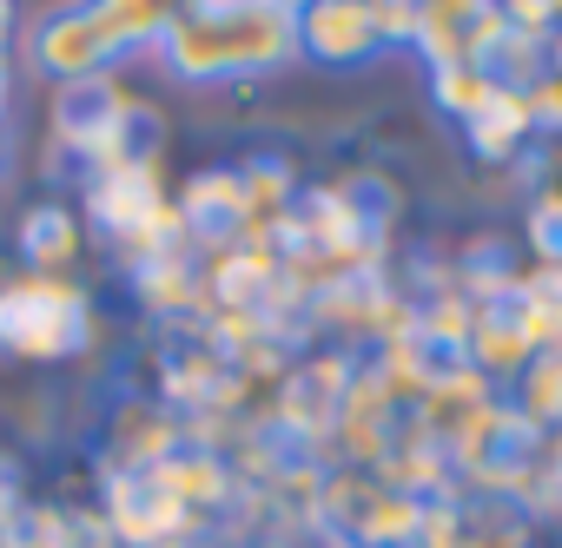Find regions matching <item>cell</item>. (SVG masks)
Listing matches in <instances>:
<instances>
[{
	"label": "cell",
	"instance_id": "1",
	"mask_svg": "<svg viewBox=\"0 0 562 548\" xmlns=\"http://www.w3.org/2000/svg\"><path fill=\"white\" fill-rule=\"evenodd\" d=\"M179 87H232L299 60V27L271 0H199V8L153 47Z\"/></svg>",
	"mask_w": 562,
	"mask_h": 548
},
{
	"label": "cell",
	"instance_id": "2",
	"mask_svg": "<svg viewBox=\"0 0 562 548\" xmlns=\"http://www.w3.org/2000/svg\"><path fill=\"white\" fill-rule=\"evenodd\" d=\"M80 218L120 251L126 271L146 264V258H166V251H192L186 218L166 198L159 152H139L126 165H106V172H80Z\"/></svg>",
	"mask_w": 562,
	"mask_h": 548
},
{
	"label": "cell",
	"instance_id": "3",
	"mask_svg": "<svg viewBox=\"0 0 562 548\" xmlns=\"http://www.w3.org/2000/svg\"><path fill=\"white\" fill-rule=\"evenodd\" d=\"M93 344V298L74 271H21L0 285V357L74 364Z\"/></svg>",
	"mask_w": 562,
	"mask_h": 548
},
{
	"label": "cell",
	"instance_id": "4",
	"mask_svg": "<svg viewBox=\"0 0 562 548\" xmlns=\"http://www.w3.org/2000/svg\"><path fill=\"white\" fill-rule=\"evenodd\" d=\"M139 152H153V113L113 73L87 80V87H74L60 100V113H54V159H74L80 172H106V165L139 159Z\"/></svg>",
	"mask_w": 562,
	"mask_h": 548
},
{
	"label": "cell",
	"instance_id": "5",
	"mask_svg": "<svg viewBox=\"0 0 562 548\" xmlns=\"http://www.w3.org/2000/svg\"><path fill=\"white\" fill-rule=\"evenodd\" d=\"M27 67H34L41 80H54L60 93H74V87H87V80H106L120 60L106 54L93 14L80 8V0H67V8H54V14H41V21L27 27Z\"/></svg>",
	"mask_w": 562,
	"mask_h": 548
},
{
	"label": "cell",
	"instance_id": "6",
	"mask_svg": "<svg viewBox=\"0 0 562 548\" xmlns=\"http://www.w3.org/2000/svg\"><path fill=\"white\" fill-rule=\"evenodd\" d=\"M351 377H358V364H351L345 351H318V357L292 364L285 377H278V397H271L278 423H285L292 436L331 430V423H338V410H345V390H351Z\"/></svg>",
	"mask_w": 562,
	"mask_h": 548
},
{
	"label": "cell",
	"instance_id": "7",
	"mask_svg": "<svg viewBox=\"0 0 562 548\" xmlns=\"http://www.w3.org/2000/svg\"><path fill=\"white\" fill-rule=\"evenodd\" d=\"M292 27H299V60H312V67H338L345 73V67H364V60L384 54L378 21H371L364 0H312Z\"/></svg>",
	"mask_w": 562,
	"mask_h": 548
},
{
	"label": "cell",
	"instance_id": "8",
	"mask_svg": "<svg viewBox=\"0 0 562 548\" xmlns=\"http://www.w3.org/2000/svg\"><path fill=\"white\" fill-rule=\"evenodd\" d=\"M172 449H186V430H179V416L166 403H120V416L106 423V443H100V482L146 476Z\"/></svg>",
	"mask_w": 562,
	"mask_h": 548
},
{
	"label": "cell",
	"instance_id": "9",
	"mask_svg": "<svg viewBox=\"0 0 562 548\" xmlns=\"http://www.w3.org/2000/svg\"><path fill=\"white\" fill-rule=\"evenodd\" d=\"M172 205H179V218H186L192 251H218V244H238V238H245V185H238V165H205V172H192Z\"/></svg>",
	"mask_w": 562,
	"mask_h": 548
},
{
	"label": "cell",
	"instance_id": "10",
	"mask_svg": "<svg viewBox=\"0 0 562 548\" xmlns=\"http://www.w3.org/2000/svg\"><path fill=\"white\" fill-rule=\"evenodd\" d=\"M126 285H133V298H139V311H146V318H212L199 251L146 258V264H133V271H126Z\"/></svg>",
	"mask_w": 562,
	"mask_h": 548
},
{
	"label": "cell",
	"instance_id": "11",
	"mask_svg": "<svg viewBox=\"0 0 562 548\" xmlns=\"http://www.w3.org/2000/svg\"><path fill=\"white\" fill-rule=\"evenodd\" d=\"M80 8L93 14L106 54L126 60V54H153V47L199 8V0H80Z\"/></svg>",
	"mask_w": 562,
	"mask_h": 548
},
{
	"label": "cell",
	"instance_id": "12",
	"mask_svg": "<svg viewBox=\"0 0 562 548\" xmlns=\"http://www.w3.org/2000/svg\"><path fill=\"white\" fill-rule=\"evenodd\" d=\"M80 244H87V218L74 205H60V198L27 205L21 225H14V251H21L27 271H67L80 258Z\"/></svg>",
	"mask_w": 562,
	"mask_h": 548
},
{
	"label": "cell",
	"instance_id": "13",
	"mask_svg": "<svg viewBox=\"0 0 562 548\" xmlns=\"http://www.w3.org/2000/svg\"><path fill=\"white\" fill-rule=\"evenodd\" d=\"M536 139V113H529V93L516 87H496V100L463 126V146L483 159V165H516Z\"/></svg>",
	"mask_w": 562,
	"mask_h": 548
},
{
	"label": "cell",
	"instance_id": "14",
	"mask_svg": "<svg viewBox=\"0 0 562 548\" xmlns=\"http://www.w3.org/2000/svg\"><path fill=\"white\" fill-rule=\"evenodd\" d=\"M529 338L516 331V318H509V305H476V318H470V344H463V364L470 370H483L496 390H509L522 370H529Z\"/></svg>",
	"mask_w": 562,
	"mask_h": 548
},
{
	"label": "cell",
	"instance_id": "15",
	"mask_svg": "<svg viewBox=\"0 0 562 548\" xmlns=\"http://www.w3.org/2000/svg\"><path fill=\"white\" fill-rule=\"evenodd\" d=\"M238 185H245V238L238 244H258L265 238V225L271 218H285L292 205H299V172H292V159H278V152H251L245 165H238Z\"/></svg>",
	"mask_w": 562,
	"mask_h": 548
},
{
	"label": "cell",
	"instance_id": "16",
	"mask_svg": "<svg viewBox=\"0 0 562 548\" xmlns=\"http://www.w3.org/2000/svg\"><path fill=\"white\" fill-rule=\"evenodd\" d=\"M179 509H192V515H212L225 495H232V469L212 456V449H199V443H186V449H172L159 469H146Z\"/></svg>",
	"mask_w": 562,
	"mask_h": 548
},
{
	"label": "cell",
	"instance_id": "17",
	"mask_svg": "<svg viewBox=\"0 0 562 548\" xmlns=\"http://www.w3.org/2000/svg\"><path fill=\"white\" fill-rule=\"evenodd\" d=\"M490 100H496V73L490 67H437L430 73V106L443 119H457V126H470Z\"/></svg>",
	"mask_w": 562,
	"mask_h": 548
},
{
	"label": "cell",
	"instance_id": "18",
	"mask_svg": "<svg viewBox=\"0 0 562 548\" xmlns=\"http://www.w3.org/2000/svg\"><path fill=\"white\" fill-rule=\"evenodd\" d=\"M522 244H529V264H562V179L536 185L529 205H522Z\"/></svg>",
	"mask_w": 562,
	"mask_h": 548
},
{
	"label": "cell",
	"instance_id": "19",
	"mask_svg": "<svg viewBox=\"0 0 562 548\" xmlns=\"http://www.w3.org/2000/svg\"><path fill=\"white\" fill-rule=\"evenodd\" d=\"M509 34H529V41H549L562 27V0H496Z\"/></svg>",
	"mask_w": 562,
	"mask_h": 548
},
{
	"label": "cell",
	"instance_id": "20",
	"mask_svg": "<svg viewBox=\"0 0 562 548\" xmlns=\"http://www.w3.org/2000/svg\"><path fill=\"white\" fill-rule=\"evenodd\" d=\"M509 292L529 298V305H542L549 318H562V264H516V285Z\"/></svg>",
	"mask_w": 562,
	"mask_h": 548
},
{
	"label": "cell",
	"instance_id": "21",
	"mask_svg": "<svg viewBox=\"0 0 562 548\" xmlns=\"http://www.w3.org/2000/svg\"><path fill=\"white\" fill-rule=\"evenodd\" d=\"M371 21L384 47H411L417 41V0H371Z\"/></svg>",
	"mask_w": 562,
	"mask_h": 548
},
{
	"label": "cell",
	"instance_id": "22",
	"mask_svg": "<svg viewBox=\"0 0 562 548\" xmlns=\"http://www.w3.org/2000/svg\"><path fill=\"white\" fill-rule=\"evenodd\" d=\"M529 509H549L562 515V436L549 443V456L536 463V482H529Z\"/></svg>",
	"mask_w": 562,
	"mask_h": 548
},
{
	"label": "cell",
	"instance_id": "23",
	"mask_svg": "<svg viewBox=\"0 0 562 548\" xmlns=\"http://www.w3.org/2000/svg\"><path fill=\"white\" fill-rule=\"evenodd\" d=\"M21 522V495H14V463H8V449H0V535H8Z\"/></svg>",
	"mask_w": 562,
	"mask_h": 548
},
{
	"label": "cell",
	"instance_id": "24",
	"mask_svg": "<svg viewBox=\"0 0 562 548\" xmlns=\"http://www.w3.org/2000/svg\"><path fill=\"white\" fill-rule=\"evenodd\" d=\"M8 100H14V54L0 47V119H8Z\"/></svg>",
	"mask_w": 562,
	"mask_h": 548
},
{
	"label": "cell",
	"instance_id": "25",
	"mask_svg": "<svg viewBox=\"0 0 562 548\" xmlns=\"http://www.w3.org/2000/svg\"><path fill=\"white\" fill-rule=\"evenodd\" d=\"M14 27H21V0H0V47H14Z\"/></svg>",
	"mask_w": 562,
	"mask_h": 548
},
{
	"label": "cell",
	"instance_id": "26",
	"mask_svg": "<svg viewBox=\"0 0 562 548\" xmlns=\"http://www.w3.org/2000/svg\"><path fill=\"white\" fill-rule=\"evenodd\" d=\"M542 60H549V73H562V27H555V34L542 41Z\"/></svg>",
	"mask_w": 562,
	"mask_h": 548
},
{
	"label": "cell",
	"instance_id": "27",
	"mask_svg": "<svg viewBox=\"0 0 562 548\" xmlns=\"http://www.w3.org/2000/svg\"><path fill=\"white\" fill-rule=\"evenodd\" d=\"M8 159H14V133H8V119H0V172H8Z\"/></svg>",
	"mask_w": 562,
	"mask_h": 548
},
{
	"label": "cell",
	"instance_id": "28",
	"mask_svg": "<svg viewBox=\"0 0 562 548\" xmlns=\"http://www.w3.org/2000/svg\"><path fill=\"white\" fill-rule=\"evenodd\" d=\"M271 8H285V14H292V21H299V14H305V8H312V0H271Z\"/></svg>",
	"mask_w": 562,
	"mask_h": 548
},
{
	"label": "cell",
	"instance_id": "29",
	"mask_svg": "<svg viewBox=\"0 0 562 548\" xmlns=\"http://www.w3.org/2000/svg\"><path fill=\"white\" fill-rule=\"evenodd\" d=\"M0 285H8V278H0Z\"/></svg>",
	"mask_w": 562,
	"mask_h": 548
}]
</instances>
